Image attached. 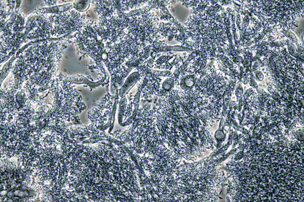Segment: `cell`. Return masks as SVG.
Returning <instances> with one entry per match:
<instances>
[{
  "label": "cell",
  "instance_id": "cell-1",
  "mask_svg": "<svg viewBox=\"0 0 304 202\" xmlns=\"http://www.w3.org/2000/svg\"><path fill=\"white\" fill-rule=\"evenodd\" d=\"M57 79L58 80L60 81H65L68 82L70 84H86L88 85L89 87L95 88L103 83V82L105 81V78L103 77L99 81L97 82H91L89 79H88L87 77L83 76V75H75L73 77H65L62 74H60Z\"/></svg>",
  "mask_w": 304,
  "mask_h": 202
},
{
  "label": "cell",
  "instance_id": "cell-2",
  "mask_svg": "<svg viewBox=\"0 0 304 202\" xmlns=\"http://www.w3.org/2000/svg\"><path fill=\"white\" fill-rule=\"evenodd\" d=\"M74 8V3L73 1L71 2H69L67 4H64L62 5L54 6L52 7H37L35 10V12L38 15H46V14H54V15H59L68 11L73 10Z\"/></svg>",
  "mask_w": 304,
  "mask_h": 202
},
{
  "label": "cell",
  "instance_id": "cell-3",
  "mask_svg": "<svg viewBox=\"0 0 304 202\" xmlns=\"http://www.w3.org/2000/svg\"><path fill=\"white\" fill-rule=\"evenodd\" d=\"M95 9L100 17L111 18L116 14L113 1H96Z\"/></svg>",
  "mask_w": 304,
  "mask_h": 202
},
{
  "label": "cell",
  "instance_id": "cell-4",
  "mask_svg": "<svg viewBox=\"0 0 304 202\" xmlns=\"http://www.w3.org/2000/svg\"><path fill=\"white\" fill-rule=\"evenodd\" d=\"M141 78V73L139 72H134L127 79L123 86L121 87L119 92V95L121 98L125 97L130 90L136 84Z\"/></svg>",
  "mask_w": 304,
  "mask_h": 202
},
{
  "label": "cell",
  "instance_id": "cell-5",
  "mask_svg": "<svg viewBox=\"0 0 304 202\" xmlns=\"http://www.w3.org/2000/svg\"><path fill=\"white\" fill-rule=\"evenodd\" d=\"M158 6L157 4V1H148V5L146 6L141 9H136L132 10L128 13H125L124 15L127 18H131L133 17H141L144 15H145L153 9H158Z\"/></svg>",
  "mask_w": 304,
  "mask_h": 202
},
{
  "label": "cell",
  "instance_id": "cell-6",
  "mask_svg": "<svg viewBox=\"0 0 304 202\" xmlns=\"http://www.w3.org/2000/svg\"><path fill=\"white\" fill-rule=\"evenodd\" d=\"M192 52L193 51L192 48H189L184 46H163L157 48H153L152 46V55L158 54L161 52Z\"/></svg>",
  "mask_w": 304,
  "mask_h": 202
},
{
  "label": "cell",
  "instance_id": "cell-7",
  "mask_svg": "<svg viewBox=\"0 0 304 202\" xmlns=\"http://www.w3.org/2000/svg\"><path fill=\"white\" fill-rule=\"evenodd\" d=\"M200 52H201V50L200 49H196L195 50H193V52H192L190 55L188 56L187 58L184 61V62L183 63V64L179 67L178 68V69H177L175 72L174 73V74L172 75L171 77H172L174 79H176L179 77V75L184 72V71L187 68L188 65L189 64L190 62L193 60L195 58H196L198 55H199L200 54Z\"/></svg>",
  "mask_w": 304,
  "mask_h": 202
},
{
  "label": "cell",
  "instance_id": "cell-8",
  "mask_svg": "<svg viewBox=\"0 0 304 202\" xmlns=\"http://www.w3.org/2000/svg\"><path fill=\"white\" fill-rule=\"evenodd\" d=\"M197 76L195 74L187 75L182 77L180 81L181 89L186 91L191 90L196 84Z\"/></svg>",
  "mask_w": 304,
  "mask_h": 202
},
{
  "label": "cell",
  "instance_id": "cell-9",
  "mask_svg": "<svg viewBox=\"0 0 304 202\" xmlns=\"http://www.w3.org/2000/svg\"><path fill=\"white\" fill-rule=\"evenodd\" d=\"M71 15V10H69L59 15H50L49 17H47V18L53 26H58L66 22L70 18Z\"/></svg>",
  "mask_w": 304,
  "mask_h": 202
},
{
  "label": "cell",
  "instance_id": "cell-10",
  "mask_svg": "<svg viewBox=\"0 0 304 202\" xmlns=\"http://www.w3.org/2000/svg\"><path fill=\"white\" fill-rule=\"evenodd\" d=\"M24 90H19L15 95V100L18 112L21 111L24 109L28 100L27 94L24 92Z\"/></svg>",
  "mask_w": 304,
  "mask_h": 202
},
{
  "label": "cell",
  "instance_id": "cell-11",
  "mask_svg": "<svg viewBox=\"0 0 304 202\" xmlns=\"http://www.w3.org/2000/svg\"><path fill=\"white\" fill-rule=\"evenodd\" d=\"M25 18L22 12H19L16 20L12 26L13 33H23L25 29Z\"/></svg>",
  "mask_w": 304,
  "mask_h": 202
},
{
  "label": "cell",
  "instance_id": "cell-12",
  "mask_svg": "<svg viewBox=\"0 0 304 202\" xmlns=\"http://www.w3.org/2000/svg\"><path fill=\"white\" fill-rule=\"evenodd\" d=\"M17 59V57L16 55L15 54L11 58L9 59V60L7 61V62L4 65L2 70L1 71V83H2L4 79L7 76L9 73L10 72V71L12 69L13 66V63L14 61Z\"/></svg>",
  "mask_w": 304,
  "mask_h": 202
},
{
  "label": "cell",
  "instance_id": "cell-13",
  "mask_svg": "<svg viewBox=\"0 0 304 202\" xmlns=\"http://www.w3.org/2000/svg\"><path fill=\"white\" fill-rule=\"evenodd\" d=\"M225 123V120L224 117H222L220 123L218 127L217 130L215 133V138L218 143V145H221V143L224 141L226 138V134L223 130V126Z\"/></svg>",
  "mask_w": 304,
  "mask_h": 202
},
{
  "label": "cell",
  "instance_id": "cell-14",
  "mask_svg": "<svg viewBox=\"0 0 304 202\" xmlns=\"http://www.w3.org/2000/svg\"><path fill=\"white\" fill-rule=\"evenodd\" d=\"M51 109V108H50L49 106L47 105H39L37 109H36V120L44 119L46 116L49 114Z\"/></svg>",
  "mask_w": 304,
  "mask_h": 202
},
{
  "label": "cell",
  "instance_id": "cell-15",
  "mask_svg": "<svg viewBox=\"0 0 304 202\" xmlns=\"http://www.w3.org/2000/svg\"><path fill=\"white\" fill-rule=\"evenodd\" d=\"M127 105V98L126 97L121 98L119 101V112H118V122L121 126L123 123V119L125 116Z\"/></svg>",
  "mask_w": 304,
  "mask_h": 202
},
{
  "label": "cell",
  "instance_id": "cell-16",
  "mask_svg": "<svg viewBox=\"0 0 304 202\" xmlns=\"http://www.w3.org/2000/svg\"><path fill=\"white\" fill-rule=\"evenodd\" d=\"M74 9L79 12L86 11L90 6L91 1H73Z\"/></svg>",
  "mask_w": 304,
  "mask_h": 202
},
{
  "label": "cell",
  "instance_id": "cell-17",
  "mask_svg": "<svg viewBox=\"0 0 304 202\" xmlns=\"http://www.w3.org/2000/svg\"><path fill=\"white\" fill-rule=\"evenodd\" d=\"M231 95V92L229 90V89L226 90L223 94V109L222 112L223 117H226L227 114V108L229 106V104L230 103Z\"/></svg>",
  "mask_w": 304,
  "mask_h": 202
},
{
  "label": "cell",
  "instance_id": "cell-18",
  "mask_svg": "<svg viewBox=\"0 0 304 202\" xmlns=\"http://www.w3.org/2000/svg\"><path fill=\"white\" fill-rule=\"evenodd\" d=\"M218 58L223 63V66L228 68V69H233L234 68V64L233 63L226 57L223 55H218Z\"/></svg>",
  "mask_w": 304,
  "mask_h": 202
},
{
  "label": "cell",
  "instance_id": "cell-19",
  "mask_svg": "<svg viewBox=\"0 0 304 202\" xmlns=\"http://www.w3.org/2000/svg\"><path fill=\"white\" fill-rule=\"evenodd\" d=\"M287 45H288V50L291 56H293V57L298 58V59H299L300 57H299L298 51V49H297L295 44L293 42H289Z\"/></svg>",
  "mask_w": 304,
  "mask_h": 202
},
{
  "label": "cell",
  "instance_id": "cell-20",
  "mask_svg": "<svg viewBox=\"0 0 304 202\" xmlns=\"http://www.w3.org/2000/svg\"><path fill=\"white\" fill-rule=\"evenodd\" d=\"M235 94L237 97V101L239 102V101L242 98V97L243 95V89L241 83L238 84L235 90Z\"/></svg>",
  "mask_w": 304,
  "mask_h": 202
},
{
  "label": "cell",
  "instance_id": "cell-21",
  "mask_svg": "<svg viewBox=\"0 0 304 202\" xmlns=\"http://www.w3.org/2000/svg\"><path fill=\"white\" fill-rule=\"evenodd\" d=\"M218 67H219V69H220V70L221 71H222L223 72L225 73L226 74H227V75H229L230 77H231L234 78V79H235V74H234V72H232L231 69H228V68H226V67L223 66L222 64H218Z\"/></svg>",
  "mask_w": 304,
  "mask_h": 202
},
{
  "label": "cell",
  "instance_id": "cell-22",
  "mask_svg": "<svg viewBox=\"0 0 304 202\" xmlns=\"http://www.w3.org/2000/svg\"><path fill=\"white\" fill-rule=\"evenodd\" d=\"M253 92H254V90H253V88H250V89H248V90L245 92V93L243 94V97H242V98L241 99V100H242V101L243 104H244V103H245V102L247 101V100H248V99L250 98V96H251V95L253 94Z\"/></svg>",
  "mask_w": 304,
  "mask_h": 202
},
{
  "label": "cell",
  "instance_id": "cell-23",
  "mask_svg": "<svg viewBox=\"0 0 304 202\" xmlns=\"http://www.w3.org/2000/svg\"><path fill=\"white\" fill-rule=\"evenodd\" d=\"M294 136L298 141H304V130L302 129L296 131L294 133Z\"/></svg>",
  "mask_w": 304,
  "mask_h": 202
},
{
  "label": "cell",
  "instance_id": "cell-24",
  "mask_svg": "<svg viewBox=\"0 0 304 202\" xmlns=\"http://www.w3.org/2000/svg\"><path fill=\"white\" fill-rule=\"evenodd\" d=\"M244 155H245V152H244V151L243 150H242V151H240L239 152H238L237 154H235L233 157V160L235 162H237V161H239L241 159H242L244 157Z\"/></svg>",
  "mask_w": 304,
  "mask_h": 202
},
{
  "label": "cell",
  "instance_id": "cell-25",
  "mask_svg": "<svg viewBox=\"0 0 304 202\" xmlns=\"http://www.w3.org/2000/svg\"><path fill=\"white\" fill-rule=\"evenodd\" d=\"M248 83H250V85L253 87V88H255V89H257L258 87V84L257 83H256V80L254 79V75L251 74V76L250 77H249V81H248Z\"/></svg>",
  "mask_w": 304,
  "mask_h": 202
},
{
  "label": "cell",
  "instance_id": "cell-26",
  "mask_svg": "<svg viewBox=\"0 0 304 202\" xmlns=\"http://www.w3.org/2000/svg\"><path fill=\"white\" fill-rule=\"evenodd\" d=\"M250 15H246L245 17H244L243 18V22H242V29H245L246 27L248 26L249 24H250Z\"/></svg>",
  "mask_w": 304,
  "mask_h": 202
},
{
  "label": "cell",
  "instance_id": "cell-27",
  "mask_svg": "<svg viewBox=\"0 0 304 202\" xmlns=\"http://www.w3.org/2000/svg\"><path fill=\"white\" fill-rule=\"evenodd\" d=\"M289 42H287V41H276V42H272L269 44L270 46L271 47H281L283 46L286 44H288Z\"/></svg>",
  "mask_w": 304,
  "mask_h": 202
},
{
  "label": "cell",
  "instance_id": "cell-28",
  "mask_svg": "<svg viewBox=\"0 0 304 202\" xmlns=\"http://www.w3.org/2000/svg\"><path fill=\"white\" fill-rule=\"evenodd\" d=\"M255 79L257 81H261L264 79V75L261 71H257L255 72Z\"/></svg>",
  "mask_w": 304,
  "mask_h": 202
},
{
  "label": "cell",
  "instance_id": "cell-29",
  "mask_svg": "<svg viewBox=\"0 0 304 202\" xmlns=\"http://www.w3.org/2000/svg\"><path fill=\"white\" fill-rule=\"evenodd\" d=\"M287 73H288V75L290 77H293V78H294L298 75L296 71L293 68H288V69L287 71Z\"/></svg>",
  "mask_w": 304,
  "mask_h": 202
},
{
  "label": "cell",
  "instance_id": "cell-30",
  "mask_svg": "<svg viewBox=\"0 0 304 202\" xmlns=\"http://www.w3.org/2000/svg\"><path fill=\"white\" fill-rule=\"evenodd\" d=\"M230 129H231L230 123L227 120L226 121H225V123H224V124L223 126V130L226 134H227L230 130Z\"/></svg>",
  "mask_w": 304,
  "mask_h": 202
},
{
  "label": "cell",
  "instance_id": "cell-31",
  "mask_svg": "<svg viewBox=\"0 0 304 202\" xmlns=\"http://www.w3.org/2000/svg\"><path fill=\"white\" fill-rule=\"evenodd\" d=\"M242 64H243V67H245V68H249L251 64V61L247 58H245L243 60V62H242Z\"/></svg>",
  "mask_w": 304,
  "mask_h": 202
},
{
  "label": "cell",
  "instance_id": "cell-32",
  "mask_svg": "<svg viewBox=\"0 0 304 202\" xmlns=\"http://www.w3.org/2000/svg\"><path fill=\"white\" fill-rule=\"evenodd\" d=\"M243 58L240 57V56H237L234 60V63H235L237 65H240L241 63H242L243 62Z\"/></svg>",
  "mask_w": 304,
  "mask_h": 202
},
{
  "label": "cell",
  "instance_id": "cell-33",
  "mask_svg": "<svg viewBox=\"0 0 304 202\" xmlns=\"http://www.w3.org/2000/svg\"><path fill=\"white\" fill-rule=\"evenodd\" d=\"M235 82H234V81H230L229 83V90L232 92L235 89Z\"/></svg>",
  "mask_w": 304,
  "mask_h": 202
},
{
  "label": "cell",
  "instance_id": "cell-34",
  "mask_svg": "<svg viewBox=\"0 0 304 202\" xmlns=\"http://www.w3.org/2000/svg\"><path fill=\"white\" fill-rule=\"evenodd\" d=\"M57 1H45L44 3L48 6V7H52L57 2Z\"/></svg>",
  "mask_w": 304,
  "mask_h": 202
},
{
  "label": "cell",
  "instance_id": "cell-35",
  "mask_svg": "<svg viewBox=\"0 0 304 202\" xmlns=\"http://www.w3.org/2000/svg\"><path fill=\"white\" fill-rule=\"evenodd\" d=\"M257 90L258 93H259L261 95L262 97H268V94L264 90H263L261 88L257 87Z\"/></svg>",
  "mask_w": 304,
  "mask_h": 202
},
{
  "label": "cell",
  "instance_id": "cell-36",
  "mask_svg": "<svg viewBox=\"0 0 304 202\" xmlns=\"http://www.w3.org/2000/svg\"><path fill=\"white\" fill-rule=\"evenodd\" d=\"M234 4V7H235V10L238 13L240 11V9H241V5L240 4H237L236 2H233Z\"/></svg>",
  "mask_w": 304,
  "mask_h": 202
},
{
  "label": "cell",
  "instance_id": "cell-37",
  "mask_svg": "<svg viewBox=\"0 0 304 202\" xmlns=\"http://www.w3.org/2000/svg\"><path fill=\"white\" fill-rule=\"evenodd\" d=\"M242 82L245 84H246L248 83V81H249V77H248V76H245V77H242Z\"/></svg>",
  "mask_w": 304,
  "mask_h": 202
},
{
  "label": "cell",
  "instance_id": "cell-38",
  "mask_svg": "<svg viewBox=\"0 0 304 202\" xmlns=\"http://www.w3.org/2000/svg\"><path fill=\"white\" fill-rule=\"evenodd\" d=\"M240 21H241V20H240V15H239L238 13H237V24L238 28H239V29H240L239 25L240 24Z\"/></svg>",
  "mask_w": 304,
  "mask_h": 202
}]
</instances>
